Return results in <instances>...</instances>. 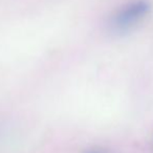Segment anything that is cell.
<instances>
[{
    "label": "cell",
    "mask_w": 153,
    "mask_h": 153,
    "mask_svg": "<svg viewBox=\"0 0 153 153\" xmlns=\"http://www.w3.org/2000/svg\"><path fill=\"white\" fill-rule=\"evenodd\" d=\"M150 4L146 0H136L122 7L112 18V27L117 32L130 30L143 20L150 12Z\"/></svg>",
    "instance_id": "1"
}]
</instances>
